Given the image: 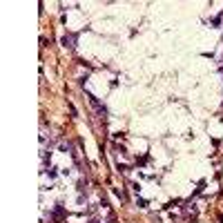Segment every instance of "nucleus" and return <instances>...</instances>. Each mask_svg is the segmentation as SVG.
Returning a JSON list of instances; mask_svg holds the SVG:
<instances>
[{
  "label": "nucleus",
  "instance_id": "f257e3e1",
  "mask_svg": "<svg viewBox=\"0 0 223 223\" xmlns=\"http://www.w3.org/2000/svg\"><path fill=\"white\" fill-rule=\"evenodd\" d=\"M63 42H65V47H74V36H65Z\"/></svg>",
  "mask_w": 223,
  "mask_h": 223
}]
</instances>
